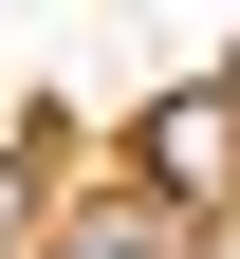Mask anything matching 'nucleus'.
Listing matches in <instances>:
<instances>
[{"instance_id":"nucleus-1","label":"nucleus","mask_w":240,"mask_h":259,"mask_svg":"<svg viewBox=\"0 0 240 259\" xmlns=\"http://www.w3.org/2000/svg\"><path fill=\"white\" fill-rule=\"evenodd\" d=\"M129 167H148V204H166V222L240 204V93H166V111L129 130Z\"/></svg>"},{"instance_id":"nucleus-2","label":"nucleus","mask_w":240,"mask_h":259,"mask_svg":"<svg viewBox=\"0 0 240 259\" xmlns=\"http://www.w3.org/2000/svg\"><path fill=\"white\" fill-rule=\"evenodd\" d=\"M166 241H185V222H166V204H92L74 241H37V259H166Z\"/></svg>"},{"instance_id":"nucleus-3","label":"nucleus","mask_w":240,"mask_h":259,"mask_svg":"<svg viewBox=\"0 0 240 259\" xmlns=\"http://www.w3.org/2000/svg\"><path fill=\"white\" fill-rule=\"evenodd\" d=\"M0 259H37V167L0 148Z\"/></svg>"}]
</instances>
